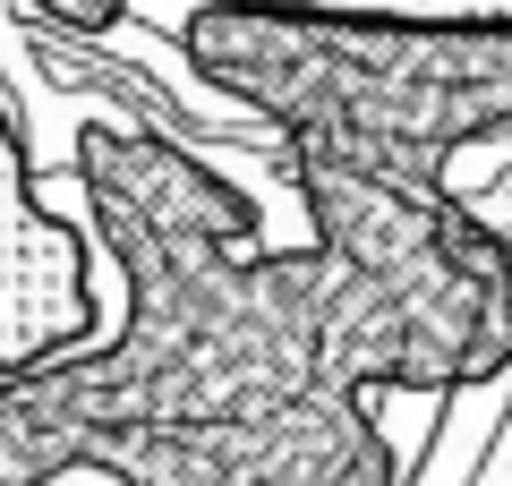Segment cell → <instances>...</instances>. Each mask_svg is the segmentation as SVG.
Instances as JSON below:
<instances>
[{"mask_svg": "<svg viewBox=\"0 0 512 486\" xmlns=\"http://www.w3.org/2000/svg\"><path fill=\"white\" fill-rule=\"evenodd\" d=\"M180 60L291 154L444 180L512 128V18H402L316 0H197Z\"/></svg>", "mask_w": 512, "mask_h": 486, "instance_id": "2", "label": "cell"}, {"mask_svg": "<svg viewBox=\"0 0 512 486\" xmlns=\"http://www.w3.org/2000/svg\"><path fill=\"white\" fill-rule=\"evenodd\" d=\"M43 26H60V35H86V43H103V35H120L128 18H137V0H26Z\"/></svg>", "mask_w": 512, "mask_h": 486, "instance_id": "3", "label": "cell"}, {"mask_svg": "<svg viewBox=\"0 0 512 486\" xmlns=\"http://www.w3.org/2000/svg\"><path fill=\"white\" fill-rule=\"evenodd\" d=\"M316 248L256 256V197L128 120L77 128V197L128 282L120 342L0 376V486H402L359 384L512 376V248L453 180L291 154Z\"/></svg>", "mask_w": 512, "mask_h": 486, "instance_id": "1", "label": "cell"}]
</instances>
